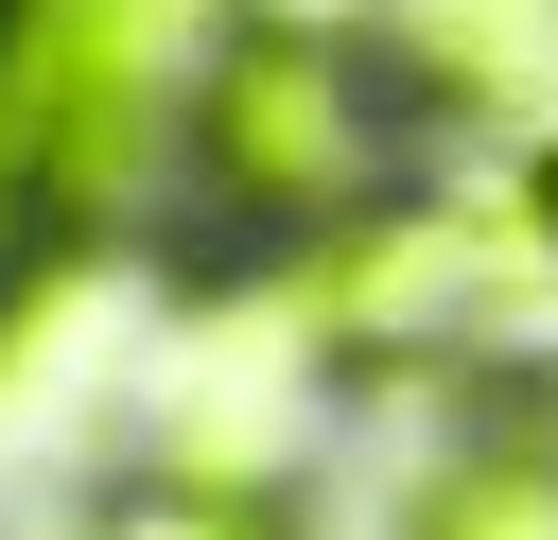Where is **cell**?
<instances>
[{"mask_svg":"<svg viewBox=\"0 0 558 540\" xmlns=\"http://www.w3.org/2000/svg\"><path fill=\"white\" fill-rule=\"evenodd\" d=\"M192 192L244 244H349L401 209V70L331 17H244L192 70Z\"/></svg>","mask_w":558,"mask_h":540,"instance_id":"1","label":"cell"},{"mask_svg":"<svg viewBox=\"0 0 558 540\" xmlns=\"http://www.w3.org/2000/svg\"><path fill=\"white\" fill-rule=\"evenodd\" d=\"M157 139H192V70H174V0H17L0 52V157L70 209H122L157 174Z\"/></svg>","mask_w":558,"mask_h":540,"instance_id":"2","label":"cell"},{"mask_svg":"<svg viewBox=\"0 0 558 540\" xmlns=\"http://www.w3.org/2000/svg\"><path fill=\"white\" fill-rule=\"evenodd\" d=\"M523 261H541L523 192H506V209L401 192V209H366L349 244L296 261V331H314V348H471V314H488Z\"/></svg>","mask_w":558,"mask_h":540,"instance_id":"3","label":"cell"},{"mask_svg":"<svg viewBox=\"0 0 558 540\" xmlns=\"http://www.w3.org/2000/svg\"><path fill=\"white\" fill-rule=\"evenodd\" d=\"M401 540H558V383H471Z\"/></svg>","mask_w":558,"mask_h":540,"instance_id":"4","label":"cell"},{"mask_svg":"<svg viewBox=\"0 0 558 540\" xmlns=\"http://www.w3.org/2000/svg\"><path fill=\"white\" fill-rule=\"evenodd\" d=\"M35 261H52V192H35L17 157H0V314L35 296Z\"/></svg>","mask_w":558,"mask_h":540,"instance_id":"5","label":"cell"},{"mask_svg":"<svg viewBox=\"0 0 558 540\" xmlns=\"http://www.w3.org/2000/svg\"><path fill=\"white\" fill-rule=\"evenodd\" d=\"M523 226H541V261H558V139L523 157Z\"/></svg>","mask_w":558,"mask_h":540,"instance_id":"6","label":"cell"},{"mask_svg":"<svg viewBox=\"0 0 558 540\" xmlns=\"http://www.w3.org/2000/svg\"><path fill=\"white\" fill-rule=\"evenodd\" d=\"M0 52H17V0H0Z\"/></svg>","mask_w":558,"mask_h":540,"instance_id":"7","label":"cell"}]
</instances>
